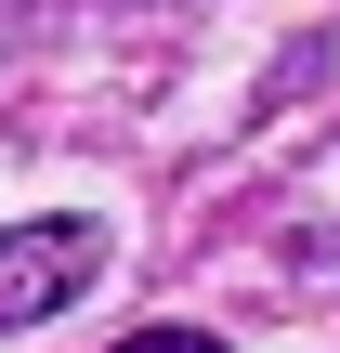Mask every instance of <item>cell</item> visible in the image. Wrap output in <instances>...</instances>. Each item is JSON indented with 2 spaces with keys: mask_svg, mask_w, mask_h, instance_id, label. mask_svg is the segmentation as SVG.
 I'll list each match as a JSON object with an SVG mask.
<instances>
[{
  "mask_svg": "<svg viewBox=\"0 0 340 353\" xmlns=\"http://www.w3.org/2000/svg\"><path fill=\"white\" fill-rule=\"evenodd\" d=\"M118 353H223V341H210V327H131Z\"/></svg>",
  "mask_w": 340,
  "mask_h": 353,
  "instance_id": "2",
  "label": "cell"
},
{
  "mask_svg": "<svg viewBox=\"0 0 340 353\" xmlns=\"http://www.w3.org/2000/svg\"><path fill=\"white\" fill-rule=\"evenodd\" d=\"M92 275H105V223H79V210H52V223H13V236H0V327H39V314H66Z\"/></svg>",
  "mask_w": 340,
  "mask_h": 353,
  "instance_id": "1",
  "label": "cell"
}]
</instances>
